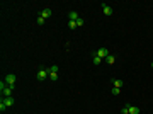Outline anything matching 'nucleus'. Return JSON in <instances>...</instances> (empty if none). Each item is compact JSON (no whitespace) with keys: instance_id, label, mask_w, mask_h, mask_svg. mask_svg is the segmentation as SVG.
Returning a JSON list of instances; mask_svg holds the SVG:
<instances>
[{"instance_id":"obj_1","label":"nucleus","mask_w":153,"mask_h":114,"mask_svg":"<svg viewBox=\"0 0 153 114\" xmlns=\"http://www.w3.org/2000/svg\"><path fill=\"white\" fill-rule=\"evenodd\" d=\"M48 77H49V70H46V68H39V70H38V73H36L38 82H44Z\"/></svg>"},{"instance_id":"obj_2","label":"nucleus","mask_w":153,"mask_h":114,"mask_svg":"<svg viewBox=\"0 0 153 114\" xmlns=\"http://www.w3.org/2000/svg\"><path fill=\"white\" fill-rule=\"evenodd\" d=\"M109 55H111V53H109V48H99L97 51H94V56H99V58H102V60H106Z\"/></svg>"},{"instance_id":"obj_3","label":"nucleus","mask_w":153,"mask_h":114,"mask_svg":"<svg viewBox=\"0 0 153 114\" xmlns=\"http://www.w3.org/2000/svg\"><path fill=\"white\" fill-rule=\"evenodd\" d=\"M4 80H5V84H7L9 87L15 89V80H17V77H15L14 73H9V75H5V78H4Z\"/></svg>"},{"instance_id":"obj_4","label":"nucleus","mask_w":153,"mask_h":114,"mask_svg":"<svg viewBox=\"0 0 153 114\" xmlns=\"http://www.w3.org/2000/svg\"><path fill=\"white\" fill-rule=\"evenodd\" d=\"M39 15L43 19H48V17H51V15H53V10H51V9H43V10L39 12Z\"/></svg>"},{"instance_id":"obj_5","label":"nucleus","mask_w":153,"mask_h":114,"mask_svg":"<svg viewBox=\"0 0 153 114\" xmlns=\"http://www.w3.org/2000/svg\"><path fill=\"white\" fill-rule=\"evenodd\" d=\"M2 102L5 104L7 107H10V106H14V97H2Z\"/></svg>"},{"instance_id":"obj_6","label":"nucleus","mask_w":153,"mask_h":114,"mask_svg":"<svg viewBox=\"0 0 153 114\" xmlns=\"http://www.w3.org/2000/svg\"><path fill=\"white\" fill-rule=\"evenodd\" d=\"M68 19H70V21H78V12H75V10H70L68 12Z\"/></svg>"},{"instance_id":"obj_7","label":"nucleus","mask_w":153,"mask_h":114,"mask_svg":"<svg viewBox=\"0 0 153 114\" xmlns=\"http://www.w3.org/2000/svg\"><path fill=\"white\" fill-rule=\"evenodd\" d=\"M102 10H104V14H106V15H112V9H111L107 4H102Z\"/></svg>"},{"instance_id":"obj_8","label":"nucleus","mask_w":153,"mask_h":114,"mask_svg":"<svg viewBox=\"0 0 153 114\" xmlns=\"http://www.w3.org/2000/svg\"><path fill=\"white\" fill-rule=\"evenodd\" d=\"M123 85H124V82H123V80H112V87H117V89H121Z\"/></svg>"},{"instance_id":"obj_9","label":"nucleus","mask_w":153,"mask_h":114,"mask_svg":"<svg viewBox=\"0 0 153 114\" xmlns=\"http://www.w3.org/2000/svg\"><path fill=\"white\" fill-rule=\"evenodd\" d=\"M106 61H107V65H114V61H116V56H114V55H109V56L106 58Z\"/></svg>"},{"instance_id":"obj_10","label":"nucleus","mask_w":153,"mask_h":114,"mask_svg":"<svg viewBox=\"0 0 153 114\" xmlns=\"http://www.w3.org/2000/svg\"><path fill=\"white\" fill-rule=\"evenodd\" d=\"M49 80L51 82H56L58 80V72H49Z\"/></svg>"},{"instance_id":"obj_11","label":"nucleus","mask_w":153,"mask_h":114,"mask_svg":"<svg viewBox=\"0 0 153 114\" xmlns=\"http://www.w3.org/2000/svg\"><path fill=\"white\" fill-rule=\"evenodd\" d=\"M129 114H140V107H136V106H129Z\"/></svg>"},{"instance_id":"obj_12","label":"nucleus","mask_w":153,"mask_h":114,"mask_svg":"<svg viewBox=\"0 0 153 114\" xmlns=\"http://www.w3.org/2000/svg\"><path fill=\"white\" fill-rule=\"evenodd\" d=\"M68 27L72 29V31H73L75 27H78V26H77V21H68Z\"/></svg>"},{"instance_id":"obj_13","label":"nucleus","mask_w":153,"mask_h":114,"mask_svg":"<svg viewBox=\"0 0 153 114\" xmlns=\"http://www.w3.org/2000/svg\"><path fill=\"white\" fill-rule=\"evenodd\" d=\"M44 21H46V19H43L41 15H38V19H36V22H38V26H43V24H44Z\"/></svg>"},{"instance_id":"obj_14","label":"nucleus","mask_w":153,"mask_h":114,"mask_svg":"<svg viewBox=\"0 0 153 114\" xmlns=\"http://www.w3.org/2000/svg\"><path fill=\"white\" fill-rule=\"evenodd\" d=\"M94 65H100V61H102V58H99V56H94Z\"/></svg>"},{"instance_id":"obj_15","label":"nucleus","mask_w":153,"mask_h":114,"mask_svg":"<svg viewBox=\"0 0 153 114\" xmlns=\"http://www.w3.org/2000/svg\"><path fill=\"white\" fill-rule=\"evenodd\" d=\"M121 94V89H117V87H112V95H119Z\"/></svg>"},{"instance_id":"obj_16","label":"nucleus","mask_w":153,"mask_h":114,"mask_svg":"<svg viewBox=\"0 0 153 114\" xmlns=\"http://www.w3.org/2000/svg\"><path fill=\"white\" fill-rule=\"evenodd\" d=\"M5 109H7V106H5V104H4V102H0V111H2V112H4V111H5Z\"/></svg>"},{"instance_id":"obj_17","label":"nucleus","mask_w":153,"mask_h":114,"mask_svg":"<svg viewBox=\"0 0 153 114\" xmlns=\"http://www.w3.org/2000/svg\"><path fill=\"white\" fill-rule=\"evenodd\" d=\"M77 26L82 27V26H83V19H78V21H77Z\"/></svg>"},{"instance_id":"obj_18","label":"nucleus","mask_w":153,"mask_h":114,"mask_svg":"<svg viewBox=\"0 0 153 114\" xmlns=\"http://www.w3.org/2000/svg\"><path fill=\"white\" fill-rule=\"evenodd\" d=\"M48 70H49V72H58V67H56V65H53V67L48 68Z\"/></svg>"},{"instance_id":"obj_19","label":"nucleus","mask_w":153,"mask_h":114,"mask_svg":"<svg viewBox=\"0 0 153 114\" xmlns=\"http://www.w3.org/2000/svg\"><path fill=\"white\" fill-rule=\"evenodd\" d=\"M151 68H153V63H151Z\"/></svg>"}]
</instances>
